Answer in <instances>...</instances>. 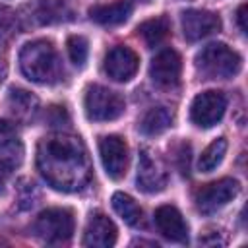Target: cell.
Returning a JSON list of instances; mask_svg holds the SVG:
<instances>
[{"mask_svg": "<svg viewBox=\"0 0 248 248\" xmlns=\"http://www.w3.org/2000/svg\"><path fill=\"white\" fill-rule=\"evenodd\" d=\"M37 169L60 192L81 190L91 178L89 157L83 141L68 134H50L37 145Z\"/></svg>", "mask_w": 248, "mask_h": 248, "instance_id": "6da1fadb", "label": "cell"}, {"mask_svg": "<svg viewBox=\"0 0 248 248\" xmlns=\"http://www.w3.org/2000/svg\"><path fill=\"white\" fill-rule=\"evenodd\" d=\"M19 68L29 81L48 85L60 79L62 62L56 48L48 41H31L19 52Z\"/></svg>", "mask_w": 248, "mask_h": 248, "instance_id": "7a4b0ae2", "label": "cell"}, {"mask_svg": "<svg viewBox=\"0 0 248 248\" xmlns=\"http://www.w3.org/2000/svg\"><path fill=\"white\" fill-rule=\"evenodd\" d=\"M242 68V58L225 43H211L196 54V70L205 79H229Z\"/></svg>", "mask_w": 248, "mask_h": 248, "instance_id": "3957f363", "label": "cell"}, {"mask_svg": "<svg viewBox=\"0 0 248 248\" xmlns=\"http://www.w3.org/2000/svg\"><path fill=\"white\" fill-rule=\"evenodd\" d=\"M83 105H85L87 118L93 122L116 120L126 108L124 99L116 91H112L105 85H89L85 91Z\"/></svg>", "mask_w": 248, "mask_h": 248, "instance_id": "277c9868", "label": "cell"}, {"mask_svg": "<svg viewBox=\"0 0 248 248\" xmlns=\"http://www.w3.org/2000/svg\"><path fill=\"white\" fill-rule=\"evenodd\" d=\"M74 213L66 207H50L39 213L33 231L46 242H64L74 234Z\"/></svg>", "mask_w": 248, "mask_h": 248, "instance_id": "5b68a950", "label": "cell"}, {"mask_svg": "<svg viewBox=\"0 0 248 248\" xmlns=\"http://www.w3.org/2000/svg\"><path fill=\"white\" fill-rule=\"evenodd\" d=\"M240 192V184L234 178H221L202 186L196 192V207L203 215L217 213L229 202H232Z\"/></svg>", "mask_w": 248, "mask_h": 248, "instance_id": "8992f818", "label": "cell"}, {"mask_svg": "<svg viewBox=\"0 0 248 248\" xmlns=\"http://www.w3.org/2000/svg\"><path fill=\"white\" fill-rule=\"evenodd\" d=\"M227 108V97L221 91H203L194 97L190 107V118L200 128H211L215 126Z\"/></svg>", "mask_w": 248, "mask_h": 248, "instance_id": "52a82bcc", "label": "cell"}, {"mask_svg": "<svg viewBox=\"0 0 248 248\" xmlns=\"http://www.w3.org/2000/svg\"><path fill=\"white\" fill-rule=\"evenodd\" d=\"M167 178L163 161L153 151L141 149L138 159V188L145 194H155L167 186Z\"/></svg>", "mask_w": 248, "mask_h": 248, "instance_id": "ba28073f", "label": "cell"}, {"mask_svg": "<svg viewBox=\"0 0 248 248\" xmlns=\"http://www.w3.org/2000/svg\"><path fill=\"white\" fill-rule=\"evenodd\" d=\"M99 155L105 167V172L120 180L128 169V145L120 136H105L99 141Z\"/></svg>", "mask_w": 248, "mask_h": 248, "instance_id": "9c48e42d", "label": "cell"}, {"mask_svg": "<svg viewBox=\"0 0 248 248\" xmlns=\"http://www.w3.org/2000/svg\"><path fill=\"white\" fill-rule=\"evenodd\" d=\"M140 66V56L124 45L112 46L105 56V74L114 81H130Z\"/></svg>", "mask_w": 248, "mask_h": 248, "instance_id": "30bf717a", "label": "cell"}, {"mask_svg": "<svg viewBox=\"0 0 248 248\" xmlns=\"http://www.w3.org/2000/svg\"><path fill=\"white\" fill-rule=\"evenodd\" d=\"M180 72H182V60L180 54L172 48H163L161 52H157L149 66V76L153 83L165 89H170L178 83Z\"/></svg>", "mask_w": 248, "mask_h": 248, "instance_id": "8fae6325", "label": "cell"}, {"mask_svg": "<svg viewBox=\"0 0 248 248\" xmlns=\"http://www.w3.org/2000/svg\"><path fill=\"white\" fill-rule=\"evenodd\" d=\"M180 25L184 39L194 43L200 41L215 31L221 29V19L217 14L207 12V10H186L180 16Z\"/></svg>", "mask_w": 248, "mask_h": 248, "instance_id": "7c38bea8", "label": "cell"}, {"mask_svg": "<svg viewBox=\"0 0 248 248\" xmlns=\"http://www.w3.org/2000/svg\"><path fill=\"white\" fill-rule=\"evenodd\" d=\"M153 221L165 238H169L172 242H186L188 240V225L176 207H172V205L157 207Z\"/></svg>", "mask_w": 248, "mask_h": 248, "instance_id": "4fadbf2b", "label": "cell"}, {"mask_svg": "<svg viewBox=\"0 0 248 248\" xmlns=\"http://www.w3.org/2000/svg\"><path fill=\"white\" fill-rule=\"evenodd\" d=\"M116 242V227L114 223L103 215L95 213L89 217L83 232V244L91 248H108Z\"/></svg>", "mask_w": 248, "mask_h": 248, "instance_id": "5bb4252c", "label": "cell"}, {"mask_svg": "<svg viewBox=\"0 0 248 248\" xmlns=\"http://www.w3.org/2000/svg\"><path fill=\"white\" fill-rule=\"evenodd\" d=\"M132 14V4L128 0H116L110 4H101V6H93L89 10V17L105 27H114L124 23Z\"/></svg>", "mask_w": 248, "mask_h": 248, "instance_id": "9a60e30c", "label": "cell"}, {"mask_svg": "<svg viewBox=\"0 0 248 248\" xmlns=\"http://www.w3.org/2000/svg\"><path fill=\"white\" fill-rule=\"evenodd\" d=\"M8 108L12 110V114L17 120L25 122V120L35 118V114L39 110V99L25 89L12 87L8 93Z\"/></svg>", "mask_w": 248, "mask_h": 248, "instance_id": "2e32d148", "label": "cell"}, {"mask_svg": "<svg viewBox=\"0 0 248 248\" xmlns=\"http://www.w3.org/2000/svg\"><path fill=\"white\" fill-rule=\"evenodd\" d=\"M169 33H170V21H169L167 16H159V17L147 19L141 25H138V35L151 48L159 46L169 37Z\"/></svg>", "mask_w": 248, "mask_h": 248, "instance_id": "e0dca14e", "label": "cell"}, {"mask_svg": "<svg viewBox=\"0 0 248 248\" xmlns=\"http://www.w3.org/2000/svg\"><path fill=\"white\" fill-rule=\"evenodd\" d=\"M170 124H172V112L165 107H153L143 114L140 122V130L145 136H159L165 130H169Z\"/></svg>", "mask_w": 248, "mask_h": 248, "instance_id": "ac0fdd59", "label": "cell"}, {"mask_svg": "<svg viewBox=\"0 0 248 248\" xmlns=\"http://www.w3.org/2000/svg\"><path fill=\"white\" fill-rule=\"evenodd\" d=\"M112 207L122 217V221L128 223L130 227H140L143 223V211L132 196H128L124 192H114L112 194Z\"/></svg>", "mask_w": 248, "mask_h": 248, "instance_id": "d6986e66", "label": "cell"}, {"mask_svg": "<svg viewBox=\"0 0 248 248\" xmlns=\"http://www.w3.org/2000/svg\"><path fill=\"white\" fill-rule=\"evenodd\" d=\"M227 153V140L225 138H217L213 140L200 155V161H198V167L202 172H211L213 169H217L223 161Z\"/></svg>", "mask_w": 248, "mask_h": 248, "instance_id": "ffe728a7", "label": "cell"}, {"mask_svg": "<svg viewBox=\"0 0 248 248\" xmlns=\"http://www.w3.org/2000/svg\"><path fill=\"white\" fill-rule=\"evenodd\" d=\"M68 46V54H70V60L76 64V66H83L85 60H87V52H89V45L85 41V37L81 35H72L66 43Z\"/></svg>", "mask_w": 248, "mask_h": 248, "instance_id": "44dd1931", "label": "cell"}, {"mask_svg": "<svg viewBox=\"0 0 248 248\" xmlns=\"http://www.w3.org/2000/svg\"><path fill=\"white\" fill-rule=\"evenodd\" d=\"M62 12H64V4L60 0H39L37 16L43 23L58 21L62 17Z\"/></svg>", "mask_w": 248, "mask_h": 248, "instance_id": "7402d4cb", "label": "cell"}, {"mask_svg": "<svg viewBox=\"0 0 248 248\" xmlns=\"http://www.w3.org/2000/svg\"><path fill=\"white\" fill-rule=\"evenodd\" d=\"M17 27V16L12 8L0 6V41L10 39L16 33Z\"/></svg>", "mask_w": 248, "mask_h": 248, "instance_id": "603a6c76", "label": "cell"}, {"mask_svg": "<svg viewBox=\"0 0 248 248\" xmlns=\"http://www.w3.org/2000/svg\"><path fill=\"white\" fill-rule=\"evenodd\" d=\"M17 194H19L17 202H19L21 209H27V207L35 205V200H37V196H39L35 184H33V182H27V180L21 182V186L17 188Z\"/></svg>", "mask_w": 248, "mask_h": 248, "instance_id": "cb8c5ba5", "label": "cell"}, {"mask_svg": "<svg viewBox=\"0 0 248 248\" xmlns=\"http://www.w3.org/2000/svg\"><path fill=\"white\" fill-rule=\"evenodd\" d=\"M17 143V130L16 124L10 120H0V149L12 147Z\"/></svg>", "mask_w": 248, "mask_h": 248, "instance_id": "d4e9b609", "label": "cell"}, {"mask_svg": "<svg viewBox=\"0 0 248 248\" xmlns=\"http://www.w3.org/2000/svg\"><path fill=\"white\" fill-rule=\"evenodd\" d=\"M17 163H19V161H16L14 157H4V159H0V192H4V188H6V184H8L10 176H12V170H14V167H16Z\"/></svg>", "mask_w": 248, "mask_h": 248, "instance_id": "484cf974", "label": "cell"}, {"mask_svg": "<svg viewBox=\"0 0 248 248\" xmlns=\"http://www.w3.org/2000/svg\"><path fill=\"white\" fill-rule=\"evenodd\" d=\"M178 169L182 174H188L190 170V145L188 143H182L180 145V151H178Z\"/></svg>", "mask_w": 248, "mask_h": 248, "instance_id": "4316f807", "label": "cell"}, {"mask_svg": "<svg viewBox=\"0 0 248 248\" xmlns=\"http://www.w3.org/2000/svg\"><path fill=\"white\" fill-rule=\"evenodd\" d=\"M236 23L240 27L242 33H248V25H246V4H240L236 10Z\"/></svg>", "mask_w": 248, "mask_h": 248, "instance_id": "83f0119b", "label": "cell"}, {"mask_svg": "<svg viewBox=\"0 0 248 248\" xmlns=\"http://www.w3.org/2000/svg\"><path fill=\"white\" fill-rule=\"evenodd\" d=\"M4 78H6V64H4V60L0 58V83L4 81Z\"/></svg>", "mask_w": 248, "mask_h": 248, "instance_id": "f1b7e54d", "label": "cell"}, {"mask_svg": "<svg viewBox=\"0 0 248 248\" xmlns=\"http://www.w3.org/2000/svg\"><path fill=\"white\" fill-rule=\"evenodd\" d=\"M136 2H141V4H149L151 0H136Z\"/></svg>", "mask_w": 248, "mask_h": 248, "instance_id": "f546056e", "label": "cell"}]
</instances>
